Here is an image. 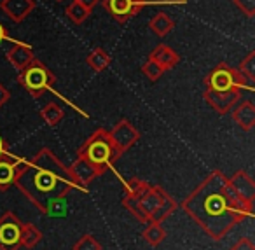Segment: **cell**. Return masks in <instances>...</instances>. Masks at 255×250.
<instances>
[{"label": "cell", "instance_id": "obj_1", "mask_svg": "<svg viewBox=\"0 0 255 250\" xmlns=\"http://www.w3.org/2000/svg\"><path fill=\"white\" fill-rule=\"evenodd\" d=\"M182 210L215 242L226 238L234 226L254 214V207L236 196L220 170H213L182 201Z\"/></svg>", "mask_w": 255, "mask_h": 250}, {"label": "cell", "instance_id": "obj_2", "mask_svg": "<svg viewBox=\"0 0 255 250\" xmlns=\"http://www.w3.org/2000/svg\"><path fill=\"white\" fill-rule=\"evenodd\" d=\"M14 186L42 214H51L56 205L77 187L68 166L49 147H42L30 159H21Z\"/></svg>", "mask_w": 255, "mask_h": 250}, {"label": "cell", "instance_id": "obj_3", "mask_svg": "<svg viewBox=\"0 0 255 250\" xmlns=\"http://www.w3.org/2000/svg\"><path fill=\"white\" fill-rule=\"evenodd\" d=\"M205 102L215 110L219 116H226L241 98V89H254L250 82L238 68H233L227 63H219L210 70L203 81Z\"/></svg>", "mask_w": 255, "mask_h": 250}, {"label": "cell", "instance_id": "obj_4", "mask_svg": "<svg viewBox=\"0 0 255 250\" xmlns=\"http://www.w3.org/2000/svg\"><path fill=\"white\" fill-rule=\"evenodd\" d=\"M123 207L140 222H163L177 210V201L161 186L149 184L145 193H124Z\"/></svg>", "mask_w": 255, "mask_h": 250}, {"label": "cell", "instance_id": "obj_5", "mask_svg": "<svg viewBox=\"0 0 255 250\" xmlns=\"http://www.w3.org/2000/svg\"><path fill=\"white\" fill-rule=\"evenodd\" d=\"M121 156L123 154L117 151L109 130L105 128H98L93 131L77 151V158L88 161L100 175H103Z\"/></svg>", "mask_w": 255, "mask_h": 250}, {"label": "cell", "instance_id": "obj_6", "mask_svg": "<svg viewBox=\"0 0 255 250\" xmlns=\"http://www.w3.org/2000/svg\"><path fill=\"white\" fill-rule=\"evenodd\" d=\"M56 82L54 74L39 60L33 58L28 65L18 72V84H21L33 98H40L44 93H47Z\"/></svg>", "mask_w": 255, "mask_h": 250}, {"label": "cell", "instance_id": "obj_7", "mask_svg": "<svg viewBox=\"0 0 255 250\" xmlns=\"http://www.w3.org/2000/svg\"><path fill=\"white\" fill-rule=\"evenodd\" d=\"M23 222L12 212L0 215V250H18L21 249L19 233Z\"/></svg>", "mask_w": 255, "mask_h": 250}, {"label": "cell", "instance_id": "obj_8", "mask_svg": "<svg viewBox=\"0 0 255 250\" xmlns=\"http://www.w3.org/2000/svg\"><path fill=\"white\" fill-rule=\"evenodd\" d=\"M102 5L117 23H126L135 18L147 5L145 0H102Z\"/></svg>", "mask_w": 255, "mask_h": 250}, {"label": "cell", "instance_id": "obj_9", "mask_svg": "<svg viewBox=\"0 0 255 250\" xmlns=\"http://www.w3.org/2000/svg\"><path fill=\"white\" fill-rule=\"evenodd\" d=\"M109 133H110V137H112L114 144H116L117 151H119L121 154L128 152L133 145L136 144V142L140 140V131L136 130V128L133 126L128 119H121L119 123H116L109 130Z\"/></svg>", "mask_w": 255, "mask_h": 250}, {"label": "cell", "instance_id": "obj_10", "mask_svg": "<svg viewBox=\"0 0 255 250\" xmlns=\"http://www.w3.org/2000/svg\"><path fill=\"white\" fill-rule=\"evenodd\" d=\"M229 186L233 187V191L236 193V196L240 198L243 203H247L248 207H254L255 201V182L245 170H238L233 173V177H229Z\"/></svg>", "mask_w": 255, "mask_h": 250}, {"label": "cell", "instance_id": "obj_11", "mask_svg": "<svg viewBox=\"0 0 255 250\" xmlns=\"http://www.w3.org/2000/svg\"><path fill=\"white\" fill-rule=\"evenodd\" d=\"M35 9V0H0V11L11 21L21 23Z\"/></svg>", "mask_w": 255, "mask_h": 250}, {"label": "cell", "instance_id": "obj_12", "mask_svg": "<svg viewBox=\"0 0 255 250\" xmlns=\"http://www.w3.org/2000/svg\"><path fill=\"white\" fill-rule=\"evenodd\" d=\"M19 165H21V159L14 158L9 152L0 156V191L2 193L7 191L11 186H14V179Z\"/></svg>", "mask_w": 255, "mask_h": 250}, {"label": "cell", "instance_id": "obj_13", "mask_svg": "<svg viewBox=\"0 0 255 250\" xmlns=\"http://www.w3.org/2000/svg\"><path fill=\"white\" fill-rule=\"evenodd\" d=\"M68 170H70V173H72V177H74L77 187H81V189H88L89 184L100 177V173L96 172V170L93 168L88 161H84L82 158L75 159V161L68 166Z\"/></svg>", "mask_w": 255, "mask_h": 250}, {"label": "cell", "instance_id": "obj_14", "mask_svg": "<svg viewBox=\"0 0 255 250\" xmlns=\"http://www.w3.org/2000/svg\"><path fill=\"white\" fill-rule=\"evenodd\" d=\"M233 114V119L238 126L243 131H250L255 126V105L250 100H245V102L238 103L236 107H233L231 110Z\"/></svg>", "mask_w": 255, "mask_h": 250}, {"label": "cell", "instance_id": "obj_15", "mask_svg": "<svg viewBox=\"0 0 255 250\" xmlns=\"http://www.w3.org/2000/svg\"><path fill=\"white\" fill-rule=\"evenodd\" d=\"M5 56H7L9 63L19 72L25 65H28L30 61L35 58V54H33L32 46H28V44H25V42H14Z\"/></svg>", "mask_w": 255, "mask_h": 250}, {"label": "cell", "instance_id": "obj_16", "mask_svg": "<svg viewBox=\"0 0 255 250\" xmlns=\"http://www.w3.org/2000/svg\"><path fill=\"white\" fill-rule=\"evenodd\" d=\"M149 58L156 61L157 65H161L164 70H171V68H175L180 63L178 53L175 49H171L170 46H166V44H159V46L149 54Z\"/></svg>", "mask_w": 255, "mask_h": 250}, {"label": "cell", "instance_id": "obj_17", "mask_svg": "<svg viewBox=\"0 0 255 250\" xmlns=\"http://www.w3.org/2000/svg\"><path fill=\"white\" fill-rule=\"evenodd\" d=\"M149 28L156 33L157 37H164L175 28V21L166 14V12H157L149 21Z\"/></svg>", "mask_w": 255, "mask_h": 250}, {"label": "cell", "instance_id": "obj_18", "mask_svg": "<svg viewBox=\"0 0 255 250\" xmlns=\"http://www.w3.org/2000/svg\"><path fill=\"white\" fill-rule=\"evenodd\" d=\"M42 240V233L37 228L35 224H30V222H23L21 224V233H19V243L25 249H33L37 243Z\"/></svg>", "mask_w": 255, "mask_h": 250}, {"label": "cell", "instance_id": "obj_19", "mask_svg": "<svg viewBox=\"0 0 255 250\" xmlns=\"http://www.w3.org/2000/svg\"><path fill=\"white\" fill-rule=\"evenodd\" d=\"M110 61L112 60H110L109 53H107L105 49H102V47H95V49L86 56L88 67H91L95 72H103L110 65Z\"/></svg>", "mask_w": 255, "mask_h": 250}, {"label": "cell", "instance_id": "obj_20", "mask_svg": "<svg viewBox=\"0 0 255 250\" xmlns=\"http://www.w3.org/2000/svg\"><path fill=\"white\" fill-rule=\"evenodd\" d=\"M142 238L145 240L149 245L157 247L164 242V238H166V231L163 229L161 222H147V228L143 229Z\"/></svg>", "mask_w": 255, "mask_h": 250}, {"label": "cell", "instance_id": "obj_21", "mask_svg": "<svg viewBox=\"0 0 255 250\" xmlns=\"http://www.w3.org/2000/svg\"><path fill=\"white\" fill-rule=\"evenodd\" d=\"M63 117H65L63 109L54 102H49L47 105L42 107V110H40V119H42L46 124H49V126L60 124V121L63 119Z\"/></svg>", "mask_w": 255, "mask_h": 250}, {"label": "cell", "instance_id": "obj_22", "mask_svg": "<svg viewBox=\"0 0 255 250\" xmlns=\"http://www.w3.org/2000/svg\"><path fill=\"white\" fill-rule=\"evenodd\" d=\"M65 14L68 16V19H70L74 25H81V23H84L86 19L89 18V14H91V12H89L88 9L82 7L79 2H75V0H74V2H72V4L65 9Z\"/></svg>", "mask_w": 255, "mask_h": 250}, {"label": "cell", "instance_id": "obj_23", "mask_svg": "<svg viewBox=\"0 0 255 250\" xmlns=\"http://www.w3.org/2000/svg\"><path fill=\"white\" fill-rule=\"evenodd\" d=\"M142 72H143V75H145L147 79H150L152 82H156V81H159L161 77L164 75V68L161 67V65H157L154 60H150V58H147V61L142 65Z\"/></svg>", "mask_w": 255, "mask_h": 250}, {"label": "cell", "instance_id": "obj_24", "mask_svg": "<svg viewBox=\"0 0 255 250\" xmlns=\"http://www.w3.org/2000/svg\"><path fill=\"white\" fill-rule=\"evenodd\" d=\"M238 70H240L250 82H255V53L254 51L248 53L247 56H245V60H241Z\"/></svg>", "mask_w": 255, "mask_h": 250}, {"label": "cell", "instance_id": "obj_25", "mask_svg": "<svg viewBox=\"0 0 255 250\" xmlns=\"http://www.w3.org/2000/svg\"><path fill=\"white\" fill-rule=\"evenodd\" d=\"M72 250H102V243L93 235H84L74 243Z\"/></svg>", "mask_w": 255, "mask_h": 250}, {"label": "cell", "instance_id": "obj_26", "mask_svg": "<svg viewBox=\"0 0 255 250\" xmlns=\"http://www.w3.org/2000/svg\"><path fill=\"white\" fill-rule=\"evenodd\" d=\"M233 2L247 18H252L255 14V0H233Z\"/></svg>", "mask_w": 255, "mask_h": 250}, {"label": "cell", "instance_id": "obj_27", "mask_svg": "<svg viewBox=\"0 0 255 250\" xmlns=\"http://www.w3.org/2000/svg\"><path fill=\"white\" fill-rule=\"evenodd\" d=\"M229 250H255V243L252 238H240Z\"/></svg>", "mask_w": 255, "mask_h": 250}, {"label": "cell", "instance_id": "obj_28", "mask_svg": "<svg viewBox=\"0 0 255 250\" xmlns=\"http://www.w3.org/2000/svg\"><path fill=\"white\" fill-rule=\"evenodd\" d=\"M9 100H11V91H9V89L0 82V109H2Z\"/></svg>", "mask_w": 255, "mask_h": 250}, {"label": "cell", "instance_id": "obj_29", "mask_svg": "<svg viewBox=\"0 0 255 250\" xmlns=\"http://www.w3.org/2000/svg\"><path fill=\"white\" fill-rule=\"evenodd\" d=\"M75 2H79V4H81L84 9H88L89 12H93V9L100 4V0H75Z\"/></svg>", "mask_w": 255, "mask_h": 250}, {"label": "cell", "instance_id": "obj_30", "mask_svg": "<svg viewBox=\"0 0 255 250\" xmlns=\"http://www.w3.org/2000/svg\"><path fill=\"white\" fill-rule=\"evenodd\" d=\"M5 152H9V144L4 140V138L0 137V156L5 154Z\"/></svg>", "mask_w": 255, "mask_h": 250}, {"label": "cell", "instance_id": "obj_31", "mask_svg": "<svg viewBox=\"0 0 255 250\" xmlns=\"http://www.w3.org/2000/svg\"><path fill=\"white\" fill-rule=\"evenodd\" d=\"M5 39H7V30H5L4 25L0 23V42H4Z\"/></svg>", "mask_w": 255, "mask_h": 250}, {"label": "cell", "instance_id": "obj_32", "mask_svg": "<svg viewBox=\"0 0 255 250\" xmlns=\"http://www.w3.org/2000/svg\"><path fill=\"white\" fill-rule=\"evenodd\" d=\"M56 2H61V0H56Z\"/></svg>", "mask_w": 255, "mask_h": 250}]
</instances>
